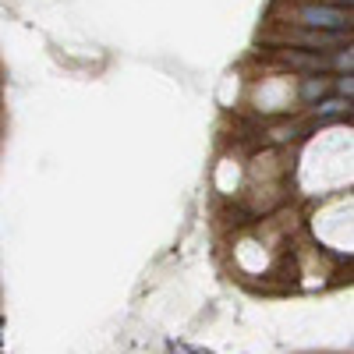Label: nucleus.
I'll list each match as a JSON object with an SVG mask.
<instances>
[{"instance_id": "nucleus-1", "label": "nucleus", "mask_w": 354, "mask_h": 354, "mask_svg": "<svg viewBox=\"0 0 354 354\" xmlns=\"http://www.w3.org/2000/svg\"><path fill=\"white\" fill-rule=\"evenodd\" d=\"M294 21L312 28V32H347L351 28V11L330 8V4H298L294 8Z\"/></svg>"}, {"instance_id": "nucleus-2", "label": "nucleus", "mask_w": 354, "mask_h": 354, "mask_svg": "<svg viewBox=\"0 0 354 354\" xmlns=\"http://www.w3.org/2000/svg\"><path fill=\"white\" fill-rule=\"evenodd\" d=\"M322 93H326V82H322V78H308V82L301 85V96H305V100H319Z\"/></svg>"}]
</instances>
